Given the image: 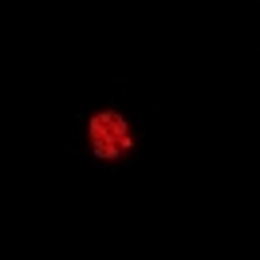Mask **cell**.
<instances>
[{
	"label": "cell",
	"instance_id": "obj_1",
	"mask_svg": "<svg viewBox=\"0 0 260 260\" xmlns=\"http://www.w3.org/2000/svg\"><path fill=\"white\" fill-rule=\"evenodd\" d=\"M91 146L99 158H118L134 146V134L118 114H99V118H91Z\"/></svg>",
	"mask_w": 260,
	"mask_h": 260
}]
</instances>
